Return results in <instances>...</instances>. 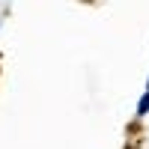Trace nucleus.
<instances>
[{
  "label": "nucleus",
  "instance_id": "nucleus-1",
  "mask_svg": "<svg viewBox=\"0 0 149 149\" xmlns=\"http://www.w3.org/2000/svg\"><path fill=\"white\" fill-rule=\"evenodd\" d=\"M149 113V93H143V98L137 102V116H146Z\"/></svg>",
  "mask_w": 149,
  "mask_h": 149
},
{
  "label": "nucleus",
  "instance_id": "nucleus-2",
  "mask_svg": "<svg viewBox=\"0 0 149 149\" xmlns=\"http://www.w3.org/2000/svg\"><path fill=\"white\" fill-rule=\"evenodd\" d=\"M146 93H149V86H146Z\"/></svg>",
  "mask_w": 149,
  "mask_h": 149
}]
</instances>
